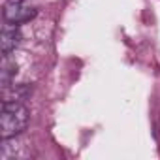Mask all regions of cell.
<instances>
[{"label": "cell", "mask_w": 160, "mask_h": 160, "mask_svg": "<svg viewBox=\"0 0 160 160\" xmlns=\"http://www.w3.org/2000/svg\"><path fill=\"white\" fill-rule=\"evenodd\" d=\"M28 109L19 100H4L0 111V136L2 139L15 138L28 124Z\"/></svg>", "instance_id": "cell-1"}, {"label": "cell", "mask_w": 160, "mask_h": 160, "mask_svg": "<svg viewBox=\"0 0 160 160\" xmlns=\"http://www.w3.org/2000/svg\"><path fill=\"white\" fill-rule=\"evenodd\" d=\"M36 13H38V8L32 0H6L2 8V15L6 23H12V25L27 23Z\"/></svg>", "instance_id": "cell-2"}, {"label": "cell", "mask_w": 160, "mask_h": 160, "mask_svg": "<svg viewBox=\"0 0 160 160\" xmlns=\"http://www.w3.org/2000/svg\"><path fill=\"white\" fill-rule=\"evenodd\" d=\"M23 34L19 30L17 25L8 23L2 28V34H0V47H2V55H10L12 51H15V47L21 43Z\"/></svg>", "instance_id": "cell-3"}]
</instances>
